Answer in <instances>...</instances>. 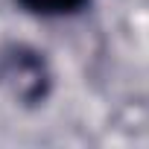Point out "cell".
<instances>
[{
  "instance_id": "1",
  "label": "cell",
  "mask_w": 149,
  "mask_h": 149,
  "mask_svg": "<svg viewBox=\"0 0 149 149\" xmlns=\"http://www.w3.org/2000/svg\"><path fill=\"white\" fill-rule=\"evenodd\" d=\"M0 85L26 105L41 102L50 91L47 61L24 44H12L0 50Z\"/></svg>"
},
{
  "instance_id": "2",
  "label": "cell",
  "mask_w": 149,
  "mask_h": 149,
  "mask_svg": "<svg viewBox=\"0 0 149 149\" xmlns=\"http://www.w3.org/2000/svg\"><path fill=\"white\" fill-rule=\"evenodd\" d=\"M18 3L32 15H73L88 0H18Z\"/></svg>"
}]
</instances>
